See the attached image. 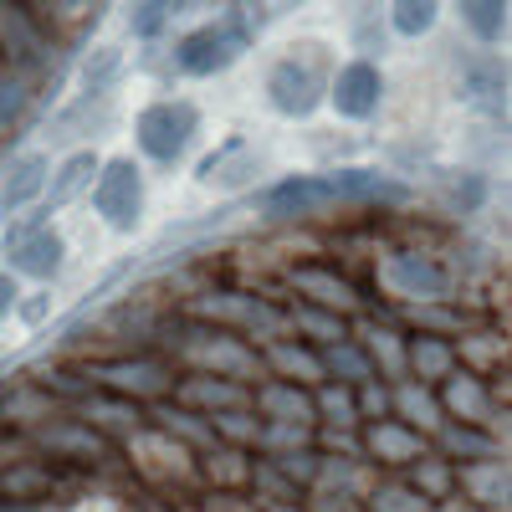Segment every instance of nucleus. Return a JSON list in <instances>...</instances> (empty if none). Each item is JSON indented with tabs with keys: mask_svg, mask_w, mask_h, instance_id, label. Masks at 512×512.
Segmentation results:
<instances>
[{
	"mask_svg": "<svg viewBox=\"0 0 512 512\" xmlns=\"http://www.w3.org/2000/svg\"><path fill=\"white\" fill-rule=\"evenodd\" d=\"M88 169H93V154H77V159H67V169L57 175V185H52V205H67L82 185H88Z\"/></svg>",
	"mask_w": 512,
	"mask_h": 512,
	"instance_id": "8",
	"label": "nucleus"
},
{
	"mask_svg": "<svg viewBox=\"0 0 512 512\" xmlns=\"http://www.w3.org/2000/svg\"><path fill=\"white\" fill-rule=\"evenodd\" d=\"M98 205H103V216H113L118 226L134 221V210H139V180H134V169H128V164H113L108 180L98 185Z\"/></svg>",
	"mask_w": 512,
	"mask_h": 512,
	"instance_id": "4",
	"label": "nucleus"
},
{
	"mask_svg": "<svg viewBox=\"0 0 512 512\" xmlns=\"http://www.w3.org/2000/svg\"><path fill=\"white\" fill-rule=\"evenodd\" d=\"M272 103L282 113H308L318 103V77L308 67H297V62H282L272 72Z\"/></svg>",
	"mask_w": 512,
	"mask_h": 512,
	"instance_id": "3",
	"label": "nucleus"
},
{
	"mask_svg": "<svg viewBox=\"0 0 512 512\" xmlns=\"http://www.w3.org/2000/svg\"><path fill=\"white\" fill-rule=\"evenodd\" d=\"M436 26V0H395V31L400 36H420Z\"/></svg>",
	"mask_w": 512,
	"mask_h": 512,
	"instance_id": "7",
	"label": "nucleus"
},
{
	"mask_svg": "<svg viewBox=\"0 0 512 512\" xmlns=\"http://www.w3.org/2000/svg\"><path fill=\"white\" fill-rule=\"evenodd\" d=\"M333 103H338V113H349V118H369L374 103H379V72L369 62L344 67L338 82H333Z\"/></svg>",
	"mask_w": 512,
	"mask_h": 512,
	"instance_id": "2",
	"label": "nucleus"
},
{
	"mask_svg": "<svg viewBox=\"0 0 512 512\" xmlns=\"http://www.w3.org/2000/svg\"><path fill=\"white\" fill-rule=\"evenodd\" d=\"M461 16L472 21V31L482 41L502 36V21H507V0H461Z\"/></svg>",
	"mask_w": 512,
	"mask_h": 512,
	"instance_id": "6",
	"label": "nucleus"
},
{
	"mask_svg": "<svg viewBox=\"0 0 512 512\" xmlns=\"http://www.w3.org/2000/svg\"><path fill=\"white\" fill-rule=\"evenodd\" d=\"M190 108H175V103H164V108H154V113H144V149L149 154H159V159H175L180 149H185V134H190Z\"/></svg>",
	"mask_w": 512,
	"mask_h": 512,
	"instance_id": "1",
	"label": "nucleus"
},
{
	"mask_svg": "<svg viewBox=\"0 0 512 512\" xmlns=\"http://www.w3.org/2000/svg\"><path fill=\"white\" fill-rule=\"evenodd\" d=\"M36 185H41V159H31V164L21 169V180H16V185L6 190V210H11V205H21V200H26V195H31Z\"/></svg>",
	"mask_w": 512,
	"mask_h": 512,
	"instance_id": "9",
	"label": "nucleus"
},
{
	"mask_svg": "<svg viewBox=\"0 0 512 512\" xmlns=\"http://www.w3.org/2000/svg\"><path fill=\"white\" fill-rule=\"evenodd\" d=\"M180 62H185L190 72H210V67L231 62V36H221V31H200V36H190Z\"/></svg>",
	"mask_w": 512,
	"mask_h": 512,
	"instance_id": "5",
	"label": "nucleus"
}]
</instances>
